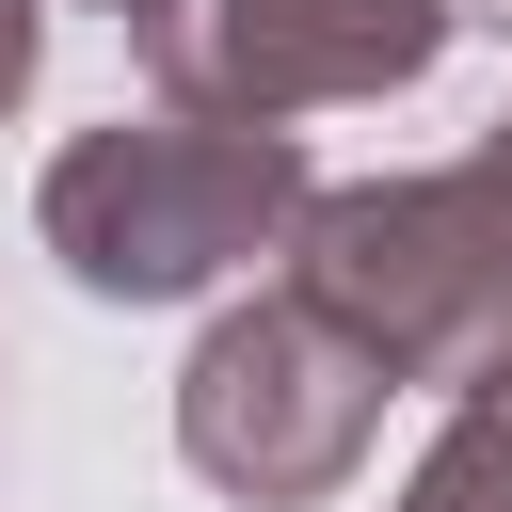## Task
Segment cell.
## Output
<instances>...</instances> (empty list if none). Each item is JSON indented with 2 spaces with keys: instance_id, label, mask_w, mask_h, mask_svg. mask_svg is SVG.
<instances>
[{
  "instance_id": "cell-2",
  "label": "cell",
  "mask_w": 512,
  "mask_h": 512,
  "mask_svg": "<svg viewBox=\"0 0 512 512\" xmlns=\"http://www.w3.org/2000/svg\"><path fill=\"white\" fill-rule=\"evenodd\" d=\"M288 288L384 384H480L512 352V112L432 176H320L288 224Z\"/></svg>"
},
{
  "instance_id": "cell-3",
  "label": "cell",
  "mask_w": 512,
  "mask_h": 512,
  "mask_svg": "<svg viewBox=\"0 0 512 512\" xmlns=\"http://www.w3.org/2000/svg\"><path fill=\"white\" fill-rule=\"evenodd\" d=\"M384 400H400V384H384L304 288H256V304H224V320L192 336V368H176V464H192L208 496H240V512H320V496L368 464Z\"/></svg>"
},
{
  "instance_id": "cell-8",
  "label": "cell",
  "mask_w": 512,
  "mask_h": 512,
  "mask_svg": "<svg viewBox=\"0 0 512 512\" xmlns=\"http://www.w3.org/2000/svg\"><path fill=\"white\" fill-rule=\"evenodd\" d=\"M448 32H512V0H448Z\"/></svg>"
},
{
  "instance_id": "cell-1",
  "label": "cell",
  "mask_w": 512,
  "mask_h": 512,
  "mask_svg": "<svg viewBox=\"0 0 512 512\" xmlns=\"http://www.w3.org/2000/svg\"><path fill=\"white\" fill-rule=\"evenodd\" d=\"M304 144L288 128H240V112H112L80 128L48 176H32V240L64 256V288L96 304H208L240 288L256 256H288L304 224Z\"/></svg>"
},
{
  "instance_id": "cell-6",
  "label": "cell",
  "mask_w": 512,
  "mask_h": 512,
  "mask_svg": "<svg viewBox=\"0 0 512 512\" xmlns=\"http://www.w3.org/2000/svg\"><path fill=\"white\" fill-rule=\"evenodd\" d=\"M32 64H48V0H0V112L32 96Z\"/></svg>"
},
{
  "instance_id": "cell-4",
  "label": "cell",
  "mask_w": 512,
  "mask_h": 512,
  "mask_svg": "<svg viewBox=\"0 0 512 512\" xmlns=\"http://www.w3.org/2000/svg\"><path fill=\"white\" fill-rule=\"evenodd\" d=\"M128 48L176 112L304 128V112H352V96H416L448 64V0H176Z\"/></svg>"
},
{
  "instance_id": "cell-7",
  "label": "cell",
  "mask_w": 512,
  "mask_h": 512,
  "mask_svg": "<svg viewBox=\"0 0 512 512\" xmlns=\"http://www.w3.org/2000/svg\"><path fill=\"white\" fill-rule=\"evenodd\" d=\"M80 16H112V32H160V16H176V0H80Z\"/></svg>"
},
{
  "instance_id": "cell-5",
  "label": "cell",
  "mask_w": 512,
  "mask_h": 512,
  "mask_svg": "<svg viewBox=\"0 0 512 512\" xmlns=\"http://www.w3.org/2000/svg\"><path fill=\"white\" fill-rule=\"evenodd\" d=\"M384 512H512V352H496L480 384H448V432L416 448V480H400Z\"/></svg>"
}]
</instances>
